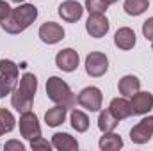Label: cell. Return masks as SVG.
I'll return each instance as SVG.
<instances>
[{
	"instance_id": "obj_1",
	"label": "cell",
	"mask_w": 153,
	"mask_h": 151,
	"mask_svg": "<svg viewBox=\"0 0 153 151\" xmlns=\"http://www.w3.org/2000/svg\"><path fill=\"white\" fill-rule=\"evenodd\" d=\"M38 7L32 4H20L16 9H13L11 16L0 21V27L7 34H20L25 29H29L36 20H38Z\"/></svg>"
},
{
	"instance_id": "obj_2",
	"label": "cell",
	"mask_w": 153,
	"mask_h": 151,
	"mask_svg": "<svg viewBox=\"0 0 153 151\" xmlns=\"http://www.w3.org/2000/svg\"><path fill=\"white\" fill-rule=\"evenodd\" d=\"M46 96L55 105H62L66 109H75L76 107V94L59 76H50L46 80Z\"/></svg>"
},
{
	"instance_id": "obj_3",
	"label": "cell",
	"mask_w": 153,
	"mask_h": 151,
	"mask_svg": "<svg viewBox=\"0 0 153 151\" xmlns=\"http://www.w3.org/2000/svg\"><path fill=\"white\" fill-rule=\"evenodd\" d=\"M76 103L89 112H100L103 105V94L98 87L89 85V87H84L76 94Z\"/></svg>"
},
{
	"instance_id": "obj_4",
	"label": "cell",
	"mask_w": 153,
	"mask_h": 151,
	"mask_svg": "<svg viewBox=\"0 0 153 151\" xmlns=\"http://www.w3.org/2000/svg\"><path fill=\"white\" fill-rule=\"evenodd\" d=\"M109 70V57L103 52H91L85 57V73L93 78H100Z\"/></svg>"
},
{
	"instance_id": "obj_5",
	"label": "cell",
	"mask_w": 153,
	"mask_h": 151,
	"mask_svg": "<svg viewBox=\"0 0 153 151\" xmlns=\"http://www.w3.org/2000/svg\"><path fill=\"white\" fill-rule=\"evenodd\" d=\"M20 133L23 139L27 141H32V139H38L41 137V124H39L38 115L32 112V110H27V112L20 114Z\"/></svg>"
},
{
	"instance_id": "obj_6",
	"label": "cell",
	"mask_w": 153,
	"mask_h": 151,
	"mask_svg": "<svg viewBox=\"0 0 153 151\" xmlns=\"http://www.w3.org/2000/svg\"><path fill=\"white\" fill-rule=\"evenodd\" d=\"M153 137V115L143 117L132 130H130V141L134 144H146Z\"/></svg>"
},
{
	"instance_id": "obj_7",
	"label": "cell",
	"mask_w": 153,
	"mask_h": 151,
	"mask_svg": "<svg viewBox=\"0 0 153 151\" xmlns=\"http://www.w3.org/2000/svg\"><path fill=\"white\" fill-rule=\"evenodd\" d=\"M80 64L78 52L73 48H64L55 55V66L64 73H73Z\"/></svg>"
},
{
	"instance_id": "obj_8",
	"label": "cell",
	"mask_w": 153,
	"mask_h": 151,
	"mask_svg": "<svg viewBox=\"0 0 153 151\" xmlns=\"http://www.w3.org/2000/svg\"><path fill=\"white\" fill-rule=\"evenodd\" d=\"M64 34H66V32H64L62 25H59V23H55V21H46V23H43L38 30L39 39H41L45 44H57L59 41L64 39Z\"/></svg>"
},
{
	"instance_id": "obj_9",
	"label": "cell",
	"mask_w": 153,
	"mask_h": 151,
	"mask_svg": "<svg viewBox=\"0 0 153 151\" xmlns=\"http://www.w3.org/2000/svg\"><path fill=\"white\" fill-rule=\"evenodd\" d=\"M109 29H111V23H109L105 14H89L87 21H85V30L91 38H103L109 32Z\"/></svg>"
},
{
	"instance_id": "obj_10",
	"label": "cell",
	"mask_w": 153,
	"mask_h": 151,
	"mask_svg": "<svg viewBox=\"0 0 153 151\" xmlns=\"http://www.w3.org/2000/svg\"><path fill=\"white\" fill-rule=\"evenodd\" d=\"M132 110H134V115H146V114L152 112L153 109V94L148 93V91H137L132 100Z\"/></svg>"
},
{
	"instance_id": "obj_11",
	"label": "cell",
	"mask_w": 153,
	"mask_h": 151,
	"mask_svg": "<svg viewBox=\"0 0 153 151\" xmlns=\"http://www.w3.org/2000/svg\"><path fill=\"white\" fill-rule=\"evenodd\" d=\"M84 14V7L76 0H64L59 5V16L66 23H76Z\"/></svg>"
},
{
	"instance_id": "obj_12",
	"label": "cell",
	"mask_w": 153,
	"mask_h": 151,
	"mask_svg": "<svg viewBox=\"0 0 153 151\" xmlns=\"http://www.w3.org/2000/svg\"><path fill=\"white\" fill-rule=\"evenodd\" d=\"M32 103H34V96L23 93V91L18 89V85H16V89H14L13 94H11V105H13V109H16V112L23 114V112H27V110L32 109Z\"/></svg>"
},
{
	"instance_id": "obj_13",
	"label": "cell",
	"mask_w": 153,
	"mask_h": 151,
	"mask_svg": "<svg viewBox=\"0 0 153 151\" xmlns=\"http://www.w3.org/2000/svg\"><path fill=\"white\" fill-rule=\"evenodd\" d=\"M117 91L125 98H132L137 91H141V80L135 75H125L117 82Z\"/></svg>"
},
{
	"instance_id": "obj_14",
	"label": "cell",
	"mask_w": 153,
	"mask_h": 151,
	"mask_svg": "<svg viewBox=\"0 0 153 151\" xmlns=\"http://www.w3.org/2000/svg\"><path fill=\"white\" fill-rule=\"evenodd\" d=\"M135 32L130 29V27H121L117 29L114 34V44L119 50H132L135 46Z\"/></svg>"
},
{
	"instance_id": "obj_15",
	"label": "cell",
	"mask_w": 153,
	"mask_h": 151,
	"mask_svg": "<svg viewBox=\"0 0 153 151\" xmlns=\"http://www.w3.org/2000/svg\"><path fill=\"white\" fill-rule=\"evenodd\" d=\"M109 110L116 115L117 121H123V119H128L130 115H134V110H132V103L125 98V96H119V98H114L109 105Z\"/></svg>"
},
{
	"instance_id": "obj_16",
	"label": "cell",
	"mask_w": 153,
	"mask_h": 151,
	"mask_svg": "<svg viewBox=\"0 0 153 151\" xmlns=\"http://www.w3.org/2000/svg\"><path fill=\"white\" fill-rule=\"evenodd\" d=\"M52 146L59 151H76L78 150V142L75 137H71L70 133L64 132H57L52 135Z\"/></svg>"
},
{
	"instance_id": "obj_17",
	"label": "cell",
	"mask_w": 153,
	"mask_h": 151,
	"mask_svg": "<svg viewBox=\"0 0 153 151\" xmlns=\"http://www.w3.org/2000/svg\"><path fill=\"white\" fill-rule=\"evenodd\" d=\"M66 114L68 109L62 107V105H55L52 109H48L45 112V123L50 126V128H55V126H61L64 121H66Z\"/></svg>"
},
{
	"instance_id": "obj_18",
	"label": "cell",
	"mask_w": 153,
	"mask_h": 151,
	"mask_svg": "<svg viewBox=\"0 0 153 151\" xmlns=\"http://www.w3.org/2000/svg\"><path fill=\"white\" fill-rule=\"evenodd\" d=\"M98 146L102 151H117L123 148V139H121V135H117L114 132H105L100 137Z\"/></svg>"
},
{
	"instance_id": "obj_19",
	"label": "cell",
	"mask_w": 153,
	"mask_h": 151,
	"mask_svg": "<svg viewBox=\"0 0 153 151\" xmlns=\"http://www.w3.org/2000/svg\"><path fill=\"white\" fill-rule=\"evenodd\" d=\"M70 121H71L73 130H75V132H78V133H84V132H87V130H89V115L84 112V110L71 109Z\"/></svg>"
},
{
	"instance_id": "obj_20",
	"label": "cell",
	"mask_w": 153,
	"mask_h": 151,
	"mask_svg": "<svg viewBox=\"0 0 153 151\" xmlns=\"http://www.w3.org/2000/svg\"><path fill=\"white\" fill-rule=\"evenodd\" d=\"M123 9L128 16H141L150 9V0H125Z\"/></svg>"
},
{
	"instance_id": "obj_21",
	"label": "cell",
	"mask_w": 153,
	"mask_h": 151,
	"mask_svg": "<svg viewBox=\"0 0 153 151\" xmlns=\"http://www.w3.org/2000/svg\"><path fill=\"white\" fill-rule=\"evenodd\" d=\"M117 119H116V115L109 109L107 110H100V115H98V128H100V132L102 133H105V132H114L116 128H117Z\"/></svg>"
},
{
	"instance_id": "obj_22",
	"label": "cell",
	"mask_w": 153,
	"mask_h": 151,
	"mask_svg": "<svg viewBox=\"0 0 153 151\" xmlns=\"http://www.w3.org/2000/svg\"><path fill=\"white\" fill-rule=\"evenodd\" d=\"M18 89H22L23 93H27L30 96H36V91H38V76L34 75V73H23L22 78H20Z\"/></svg>"
},
{
	"instance_id": "obj_23",
	"label": "cell",
	"mask_w": 153,
	"mask_h": 151,
	"mask_svg": "<svg viewBox=\"0 0 153 151\" xmlns=\"http://www.w3.org/2000/svg\"><path fill=\"white\" fill-rule=\"evenodd\" d=\"M18 82H20L18 78H13V76L0 73V98H5L7 94H13V91L16 89Z\"/></svg>"
},
{
	"instance_id": "obj_24",
	"label": "cell",
	"mask_w": 153,
	"mask_h": 151,
	"mask_svg": "<svg viewBox=\"0 0 153 151\" xmlns=\"http://www.w3.org/2000/svg\"><path fill=\"white\" fill-rule=\"evenodd\" d=\"M109 4L107 0H85V5L84 9L89 11V14H105Z\"/></svg>"
},
{
	"instance_id": "obj_25",
	"label": "cell",
	"mask_w": 153,
	"mask_h": 151,
	"mask_svg": "<svg viewBox=\"0 0 153 151\" xmlns=\"http://www.w3.org/2000/svg\"><path fill=\"white\" fill-rule=\"evenodd\" d=\"M0 124L4 126L5 133L13 132V130H14V126H16V119H14L13 112H11V110H7L5 107H4V109H0Z\"/></svg>"
},
{
	"instance_id": "obj_26",
	"label": "cell",
	"mask_w": 153,
	"mask_h": 151,
	"mask_svg": "<svg viewBox=\"0 0 153 151\" xmlns=\"http://www.w3.org/2000/svg\"><path fill=\"white\" fill-rule=\"evenodd\" d=\"M0 73L13 76V78H18L20 76V70H18V64L13 62L11 59H2L0 61Z\"/></svg>"
},
{
	"instance_id": "obj_27",
	"label": "cell",
	"mask_w": 153,
	"mask_h": 151,
	"mask_svg": "<svg viewBox=\"0 0 153 151\" xmlns=\"http://www.w3.org/2000/svg\"><path fill=\"white\" fill-rule=\"evenodd\" d=\"M30 148L34 151L38 150H43V151H50L53 146H52V142H48L46 139H43V137H38V139H32L30 141Z\"/></svg>"
},
{
	"instance_id": "obj_28",
	"label": "cell",
	"mask_w": 153,
	"mask_h": 151,
	"mask_svg": "<svg viewBox=\"0 0 153 151\" xmlns=\"http://www.w3.org/2000/svg\"><path fill=\"white\" fill-rule=\"evenodd\" d=\"M143 36L148 41H153V16L143 23Z\"/></svg>"
},
{
	"instance_id": "obj_29",
	"label": "cell",
	"mask_w": 153,
	"mask_h": 151,
	"mask_svg": "<svg viewBox=\"0 0 153 151\" xmlns=\"http://www.w3.org/2000/svg\"><path fill=\"white\" fill-rule=\"evenodd\" d=\"M11 13H13V7L5 0H0V21H4L5 18H9Z\"/></svg>"
},
{
	"instance_id": "obj_30",
	"label": "cell",
	"mask_w": 153,
	"mask_h": 151,
	"mask_svg": "<svg viewBox=\"0 0 153 151\" xmlns=\"http://www.w3.org/2000/svg\"><path fill=\"white\" fill-rule=\"evenodd\" d=\"M4 150L5 151H23L25 146H23L20 141H7V142L4 144Z\"/></svg>"
},
{
	"instance_id": "obj_31",
	"label": "cell",
	"mask_w": 153,
	"mask_h": 151,
	"mask_svg": "<svg viewBox=\"0 0 153 151\" xmlns=\"http://www.w3.org/2000/svg\"><path fill=\"white\" fill-rule=\"evenodd\" d=\"M4 133H5V130H4V126H2V124H0V137H2V135H4Z\"/></svg>"
},
{
	"instance_id": "obj_32",
	"label": "cell",
	"mask_w": 153,
	"mask_h": 151,
	"mask_svg": "<svg viewBox=\"0 0 153 151\" xmlns=\"http://www.w3.org/2000/svg\"><path fill=\"white\" fill-rule=\"evenodd\" d=\"M11 2H14V4H23L25 0H11Z\"/></svg>"
},
{
	"instance_id": "obj_33",
	"label": "cell",
	"mask_w": 153,
	"mask_h": 151,
	"mask_svg": "<svg viewBox=\"0 0 153 151\" xmlns=\"http://www.w3.org/2000/svg\"><path fill=\"white\" fill-rule=\"evenodd\" d=\"M116 2H117V0H107V4H109V5H111V4H116Z\"/></svg>"
},
{
	"instance_id": "obj_34",
	"label": "cell",
	"mask_w": 153,
	"mask_h": 151,
	"mask_svg": "<svg viewBox=\"0 0 153 151\" xmlns=\"http://www.w3.org/2000/svg\"><path fill=\"white\" fill-rule=\"evenodd\" d=\"M152 52H153V41H152Z\"/></svg>"
}]
</instances>
